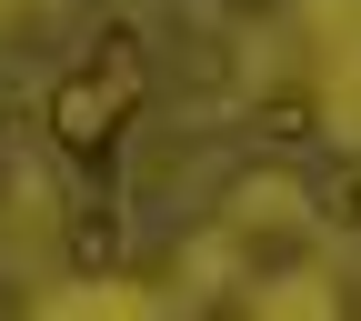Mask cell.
I'll use <instances>...</instances> for the list:
<instances>
[{"mask_svg":"<svg viewBox=\"0 0 361 321\" xmlns=\"http://www.w3.org/2000/svg\"><path fill=\"white\" fill-rule=\"evenodd\" d=\"M331 221H351V231H361V161L331 171Z\"/></svg>","mask_w":361,"mask_h":321,"instance_id":"cell-4","label":"cell"},{"mask_svg":"<svg viewBox=\"0 0 361 321\" xmlns=\"http://www.w3.org/2000/svg\"><path fill=\"white\" fill-rule=\"evenodd\" d=\"M71 261L101 281V271H121V231H111V211H80L71 221Z\"/></svg>","mask_w":361,"mask_h":321,"instance_id":"cell-2","label":"cell"},{"mask_svg":"<svg viewBox=\"0 0 361 321\" xmlns=\"http://www.w3.org/2000/svg\"><path fill=\"white\" fill-rule=\"evenodd\" d=\"M311 121H322V111H311V90H281V101H261V131H271V141H301Z\"/></svg>","mask_w":361,"mask_h":321,"instance_id":"cell-3","label":"cell"},{"mask_svg":"<svg viewBox=\"0 0 361 321\" xmlns=\"http://www.w3.org/2000/svg\"><path fill=\"white\" fill-rule=\"evenodd\" d=\"M130 111H141V40H130V30H101L90 61L51 90V141L71 161H101L121 131H130Z\"/></svg>","mask_w":361,"mask_h":321,"instance_id":"cell-1","label":"cell"}]
</instances>
